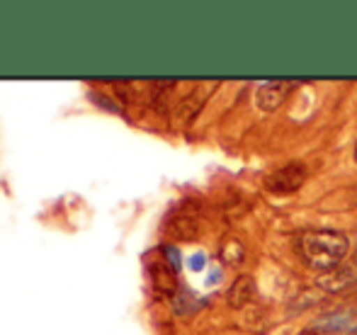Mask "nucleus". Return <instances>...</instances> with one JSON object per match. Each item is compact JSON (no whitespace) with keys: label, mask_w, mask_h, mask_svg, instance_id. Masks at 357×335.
I'll list each match as a JSON object with an SVG mask.
<instances>
[{"label":"nucleus","mask_w":357,"mask_h":335,"mask_svg":"<svg viewBox=\"0 0 357 335\" xmlns=\"http://www.w3.org/2000/svg\"><path fill=\"white\" fill-rule=\"evenodd\" d=\"M294 248L311 270L328 272L338 267L348 255V238L338 231H309L296 238Z\"/></svg>","instance_id":"nucleus-1"},{"label":"nucleus","mask_w":357,"mask_h":335,"mask_svg":"<svg viewBox=\"0 0 357 335\" xmlns=\"http://www.w3.org/2000/svg\"><path fill=\"white\" fill-rule=\"evenodd\" d=\"M304 180H306L304 166H299V163H289V166L265 175V187L275 194H291L304 185Z\"/></svg>","instance_id":"nucleus-2"},{"label":"nucleus","mask_w":357,"mask_h":335,"mask_svg":"<svg viewBox=\"0 0 357 335\" xmlns=\"http://www.w3.org/2000/svg\"><path fill=\"white\" fill-rule=\"evenodd\" d=\"M291 90H296L294 83H284V81L265 83V85H260L258 93H255V102H258V107L265 109V112H273V109H278L280 104L289 98Z\"/></svg>","instance_id":"nucleus-3"},{"label":"nucleus","mask_w":357,"mask_h":335,"mask_svg":"<svg viewBox=\"0 0 357 335\" xmlns=\"http://www.w3.org/2000/svg\"><path fill=\"white\" fill-rule=\"evenodd\" d=\"M255 294V284H253V277H248V274H241L238 279H236L234 284H231L229 294H226V299H229V306L231 309H243L245 304L253 299Z\"/></svg>","instance_id":"nucleus-4"},{"label":"nucleus","mask_w":357,"mask_h":335,"mask_svg":"<svg viewBox=\"0 0 357 335\" xmlns=\"http://www.w3.org/2000/svg\"><path fill=\"white\" fill-rule=\"evenodd\" d=\"M190 267H192V270H202L204 267V255H195V258L190 260Z\"/></svg>","instance_id":"nucleus-5"},{"label":"nucleus","mask_w":357,"mask_h":335,"mask_svg":"<svg viewBox=\"0 0 357 335\" xmlns=\"http://www.w3.org/2000/svg\"><path fill=\"white\" fill-rule=\"evenodd\" d=\"M355 161H357V146H355Z\"/></svg>","instance_id":"nucleus-6"}]
</instances>
